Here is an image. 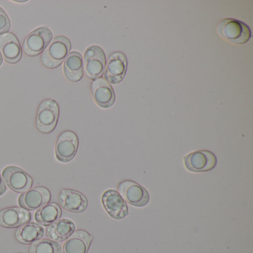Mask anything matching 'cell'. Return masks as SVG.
<instances>
[{
    "mask_svg": "<svg viewBox=\"0 0 253 253\" xmlns=\"http://www.w3.org/2000/svg\"><path fill=\"white\" fill-rule=\"evenodd\" d=\"M11 29V23L9 17L7 15L5 11L0 8V35L8 33Z\"/></svg>",
    "mask_w": 253,
    "mask_h": 253,
    "instance_id": "23",
    "label": "cell"
},
{
    "mask_svg": "<svg viewBox=\"0 0 253 253\" xmlns=\"http://www.w3.org/2000/svg\"><path fill=\"white\" fill-rule=\"evenodd\" d=\"M58 201L64 210L71 212H83L88 207L86 197L74 189H63L59 195Z\"/></svg>",
    "mask_w": 253,
    "mask_h": 253,
    "instance_id": "14",
    "label": "cell"
},
{
    "mask_svg": "<svg viewBox=\"0 0 253 253\" xmlns=\"http://www.w3.org/2000/svg\"><path fill=\"white\" fill-rule=\"evenodd\" d=\"M58 104L52 99H46L41 102L36 115V127L42 134H49L55 129L58 122Z\"/></svg>",
    "mask_w": 253,
    "mask_h": 253,
    "instance_id": "3",
    "label": "cell"
},
{
    "mask_svg": "<svg viewBox=\"0 0 253 253\" xmlns=\"http://www.w3.org/2000/svg\"><path fill=\"white\" fill-rule=\"evenodd\" d=\"M217 164V158L207 150L195 151L184 157V165L194 172H202L213 169Z\"/></svg>",
    "mask_w": 253,
    "mask_h": 253,
    "instance_id": "9",
    "label": "cell"
},
{
    "mask_svg": "<svg viewBox=\"0 0 253 253\" xmlns=\"http://www.w3.org/2000/svg\"><path fill=\"white\" fill-rule=\"evenodd\" d=\"M128 61L125 54L115 52L108 58L104 71L105 80L109 84H120L122 82L126 74Z\"/></svg>",
    "mask_w": 253,
    "mask_h": 253,
    "instance_id": "10",
    "label": "cell"
},
{
    "mask_svg": "<svg viewBox=\"0 0 253 253\" xmlns=\"http://www.w3.org/2000/svg\"><path fill=\"white\" fill-rule=\"evenodd\" d=\"M78 136L72 131H65L59 135L55 146L56 158L62 163H69L78 152Z\"/></svg>",
    "mask_w": 253,
    "mask_h": 253,
    "instance_id": "7",
    "label": "cell"
},
{
    "mask_svg": "<svg viewBox=\"0 0 253 253\" xmlns=\"http://www.w3.org/2000/svg\"><path fill=\"white\" fill-rule=\"evenodd\" d=\"M91 94L97 106L107 109L113 106L115 94L112 85L103 78L94 80L91 85Z\"/></svg>",
    "mask_w": 253,
    "mask_h": 253,
    "instance_id": "13",
    "label": "cell"
},
{
    "mask_svg": "<svg viewBox=\"0 0 253 253\" xmlns=\"http://www.w3.org/2000/svg\"><path fill=\"white\" fill-rule=\"evenodd\" d=\"M2 61H3V58H2V54L0 53V66L2 64Z\"/></svg>",
    "mask_w": 253,
    "mask_h": 253,
    "instance_id": "25",
    "label": "cell"
},
{
    "mask_svg": "<svg viewBox=\"0 0 253 253\" xmlns=\"http://www.w3.org/2000/svg\"><path fill=\"white\" fill-rule=\"evenodd\" d=\"M71 48L72 43L69 38L56 37L42 52L41 58L42 66L48 69L58 67L70 54Z\"/></svg>",
    "mask_w": 253,
    "mask_h": 253,
    "instance_id": "1",
    "label": "cell"
},
{
    "mask_svg": "<svg viewBox=\"0 0 253 253\" xmlns=\"http://www.w3.org/2000/svg\"><path fill=\"white\" fill-rule=\"evenodd\" d=\"M53 34L48 27H39L31 32L23 41L25 54L29 57H35L43 52L52 41Z\"/></svg>",
    "mask_w": 253,
    "mask_h": 253,
    "instance_id": "5",
    "label": "cell"
},
{
    "mask_svg": "<svg viewBox=\"0 0 253 253\" xmlns=\"http://www.w3.org/2000/svg\"><path fill=\"white\" fill-rule=\"evenodd\" d=\"M102 203L108 214L117 220L124 218L128 214V207L119 192L109 189L103 194Z\"/></svg>",
    "mask_w": 253,
    "mask_h": 253,
    "instance_id": "12",
    "label": "cell"
},
{
    "mask_svg": "<svg viewBox=\"0 0 253 253\" xmlns=\"http://www.w3.org/2000/svg\"><path fill=\"white\" fill-rule=\"evenodd\" d=\"M29 253H62V247L57 241L42 238L31 245Z\"/></svg>",
    "mask_w": 253,
    "mask_h": 253,
    "instance_id": "22",
    "label": "cell"
},
{
    "mask_svg": "<svg viewBox=\"0 0 253 253\" xmlns=\"http://www.w3.org/2000/svg\"><path fill=\"white\" fill-rule=\"evenodd\" d=\"M118 192L124 199L134 207H144L149 201L148 191L141 185L131 180L121 182L118 184Z\"/></svg>",
    "mask_w": 253,
    "mask_h": 253,
    "instance_id": "6",
    "label": "cell"
},
{
    "mask_svg": "<svg viewBox=\"0 0 253 253\" xmlns=\"http://www.w3.org/2000/svg\"><path fill=\"white\" fill-rule=\"evenodd\" d=\"M2 174L7 186L17 193L29 190L33 184V179L24 170L14 166L5 167Z\"/></svg>",
    "mask_w": 253,
    "mask_h": 253,
    "instance_id": "8",
    "label": "cell"
},
{
    "mask_svg": "<svg viewBox=\"0 0 253 253\" xmlns=\"http://www.w3.org/2000/svg\"><path fill=\"white\" fill-rule=\"evenodd\" d=\"M92 235L80 229L74 232L63 244V253H88L92 242Z\"/></svg>",
    "mask_w": 253,
    "mask_h": 253,
    "instance_id": "17",
    "label": "cell"
},
{
    "mask_svg": "<svg viewBox=\"0 0 253 253\" xmlns=\"http://www.w3.org/2000/svg\"><path fill=\"white\" fill-rule=\"evenodd\" d=\"M51 195L50 191L44 186H38L30 190L23 192L18 202L20 207L26 210H39L51 201Z\"/></svg>",
    "mask_w": 253,
    "mask_h": 253,
    "instance_id": "11",
    "label": "cell"
},
{
    "mask_svg": "<svg viewBox=\"0 0 253 253\" xmlns=\"http://www.w3.org/2000/svg\"><path fill=\"white\" fill-rule=\"evenodd\" d=\"M62 210L57 203H48L35 213V220L42 226H48L60 218Z\"/></svg>",
    "mask_w": 253,
    "mask_h": 253,
    "instance_id": "21",
    "label": "cell"
},
{
    "mask_svg": "<svg viewBox=\"0 0 253 253\" xmlns=\"http://www.w3.org/2000/svg\"><path fill=\"white\" fill-rule=\"evenodd\" d=\"M32 214L20 207H8L0 210V226L5 228L20 227L30 221Z\"/></svg>",
    "mask_w": 253,
    "mask_h": 253,
    "instance_id": "16",
    "label": "cell"
},
{
    "mask_svg": "<svg viewBox=\"0 0 253 253\" xmlns=\"http://www.w3.org/2000/svg\"><path fill=\"white\" fill-rule=\"evenodd\" d=\"M63 72L66 79L78 83L84 77V59L78 51H72L66 57L63 64Z\"/></svg>",
    "mask_w": 253,
    "mask_h": 253,
    "instance_id": "18",
    "label": "cell"
},
{
    "mask_svg": "<svg viewBox=\"0 0 253 253\" xmlns=\"http://www.w3.org/2000/svg\"><path fill=\"white\" fill-rule=\"evenodd\" d=\"M44 229L36 223H26L20 226L15 232L16 239L23 244H31L41 239Z\"/></svg>",
    "mask_w": 253,
    "mask_h": 253,
    "instance_id": "20",
    "label": "cell"
},
{
    "mask_svg": "<svg viewBox=\"0 0 253 253\" xmlns=\"http://www.w3.org/2000/svg\"><path fill=\"white\" fill-rule=\"evenodd\" d=\"M0 53L9 64H15L21 60V45L14 34L6 33L0 36Z\"/></svg>",
    "mask_w": 253,
    "mask_h": 253,
    "instance_id": "15",
    "label": "cell"
},
{
    "mask_svg": "<svg viewBox=\"0 0 253 253\" xmlns=\"http://www.w3.org/2000/svg\"><path fill=\"white\" fill-rule=\"evenodd\" d=\"M75 225L69 219H59L46 229L48 238L57 242H63L75 232Z\"/></svg>",
    "mask_w": 253,
    "mask_h": 253,
    "instance_id": "19",
    "label": "cell"
},
{
    "mask_svg": "<svg viewBox=\"0 0 253 253\" xmlns=\"http://www.w3.org/2000/svg\"><path fill=\"white\" fill-rule=\"evenodd\" d=\"M5 192H6V186H5L4 180H2L1 175H0V196H2V195H4Z\"/></svg>",
    "mask_w": 253,
    "mask_h": 253,
    "instance_id": "24",
    "label": "cell"
},
{
    "mask_svg": "<svg viewBox=\"0 0 253 253\" xmlns=\"http://www.w3.org/2000/svg\"><path fill=\"white\" fill-rule=\"evenodd\" d=\"M84 72L90 80L100 78L106 66V54L100 47L91 45L85 50L84 57Z\"/></svg>",
    "mask_w": 253,
    "mask_h": 253,
    "instance_id": "4",
    "label": "cell"
},
{
    "mask_svg": "<svg viewBox=\"0 0 253 253\" xmlns=\"http://www.w3.org/2000/svg\"><path fill=\"white\" fill-rule=\"evenodd\" d=\"M219 35L228 42L243 45L250 41L252 32L245 23L235 19H225L217 26Z\"/></svg>",
    "mask_w": 253,
    "mask_h": 253,
    "instance_id": "2",
    "label": "cell"
}]
</instances>
